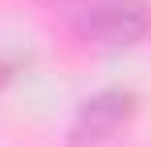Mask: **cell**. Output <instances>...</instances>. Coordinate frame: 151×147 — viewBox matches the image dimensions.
<instances>
[{"instance_id": "6da1fadb", "label": "cell", "mask_w": 151, "mask_h": 147, "mask_svg": "<svg viewBox=\"0 0 151 147\" xmlns=\"http://www.w3.org/2000/svg\"><path fill=\"white\" fill-rule=\"evenodd\" d=\"M57 4L70 12L78 33L98 45H131L151 29L143 0H57Z\"/></svg>"}, {"instance_id": "7a4b0ae2", "label": "cell", "mask_w": 151, "mask_h": 147, "mask_svg": "<svg viewBox=\"0 0 151 147\" xmlns=\"http://www.w3.org/2000/svg\"><path fill=\"white\" fill-rule=\"evenodd\" d=\"M131 102L135 98L127 94V90H102L90 102H82V110H78V119H74V131H70L74 143H102L119 122H127Z\"/></svg>"}]
</instances>
